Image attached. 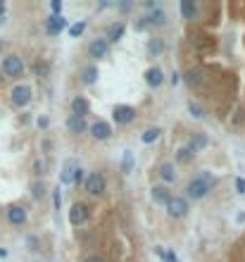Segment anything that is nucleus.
Instances as JSON below:
<instances>
[{
  "instance_id": "423d86ee",
  "label": "nucleus",
  "mask_w": 245,
  "mask_h": 262,
  "mask_svg": "<svg viewBox=\"0 0 245 262\" xmlns=\"http://www.w3.org/2000/svg\"><path fill=\"white\" fill-rule=\"evenodd\" d=\"M31 86H15L12 88V103L17 105V108H24V105H29L31 103Z\"/></svg>"
},
{
  "instance_id": "f257e3e1",
  "label": "nucleus",
  "mask_w": 245,
  "mask_h": 262,
  "mask_svg": "<svg viewBox=\"0 0 245 262\" xmlns=\"http://www.w3.org/2000/svg\"><path fill=\"white\" fill-rule=\"evenodd\" d=\"M209 188H212V176H209V174H203V176H195L188 186H186V196L193 198V200H200V198H205L209 193Z\"/></svg>"
},
{
  "instance_id": "39448f33",
  "label": "nucleus",
  "mask_w": 245,
  "mask_h": 262,
  "mask_svg": "<svg viewBox=\"0 0 245 262\" xmlns=\"http://www.w3.org/2000/svg\"><path fill=\"white\" fill-rule=\"evenodd\" d=\"M69 222L74 226H81L83 222H88V207L83 203H74L69 207Z\"/></svg>"
},
{
  "instance_id": "9d476101",
  "label": "nucleus",
  "mask_w": 245,
  "mask_h": 262,
  "mask_svg": "<svg viewBox=\"0 0 245 262\" xmlns=\"http://www.w3.org/2000/svg\"><path fill=\"white\" fill-rule=\"evenodd\" d=\"M91 136L98 138V141H105V138L112 136V127H110L107 122H95L93 127H91Z\"/></svg>"
},
{
  "instance_id": "a211bd4d",
  "label": "nucleus",
  "mask_w": 245,
  "mask_h": 262,
  "mask_svg": "<svg viewBox=\"0 0 245 262\" xmlns=\"http://www.w3.org/2000/svg\"><path fill=\"white\" fill-rule=\"evenodd\" d=\"M74 176H76V167L67 162V165L62 167V176H60V179H62V184H72V181H74Z\"/></svg>"
},
{
  "instance_id": "2f4dec72",
  "label": "nucleus",
  "mask_w": 245,
  "mask_h": 262,
  "mask_svg": "<svg viewBox=\"0 0 245 262\" xmlns=\"http://www.w3.org/2000/svg\"><path fill=\"white\" fill-rule=\"evenodd\" d=\"M81 262H105V260H102L100 255H88V258H83Z\"/></svg>"
},
{
  "instance_id": "f8f14e48",
  "label": "nucleus",
  "mask_w": 245,
  "mask_h": 262,
  "mask_svg": "<svg viewBox=\"0 0 245 262\" xmlns=\"http://www.w3.org/2000/svg\"><path fill=\"white\" fill-rule=\"evenodd\" d=\"M72 114L83 119V117L88 114V100H86V98H74V100H72Z\"/></svg>"
},
{
  "instance_id": "cd10ccee",
  "label": "nucleus",
  "mask_w": 245,
  "mask_h": 262,
  "mask_svg": "<svg viewBox=\"0 0 245 262\" xmlns=\"http://www.w3.org/2000/svg\"><path fill=\"white\" fill-rule=\"evenodd\" d=\"M188 110H190V114H193V117H198V119H200V117H205V112H203V108H200V105H195V103H190V105H188Z\"/></svg>"
},
{
  "instance_id": "6ab92c4d",
  "label": "nucleus",
  "mask_w": 245,
  "mask_h": 262,
  "mask_svg": "<svg viewBox=\"0 0 245 262\" xmlns=\"http://www.w3.org/2000/svg\"><path fill=\"white\" fill-rule=\"evenodd\" d=\"M122 34H124V26H122V24H112V26L107 29V38H105V41H107V43H110V41H119Z\"/></svg>"
},
{
  "instance_id": "f704fd0d",
  "label": "nucleus",
  "mask_w": 245,
  "mask_h": 262,
  "mask_svg": "<svg viewBox=\"0 0 245 262\" xmlns=\"http://www.w3.org/2000/svg\"><path fill=\"white\" fill-rule=\"evenodd\" d=\"M2 12H5V7H2V5H0V15H2Z\"/></svg>"
},
{
  "instance_id": "393cba45",
  "label": "nucleus",
  "mask_w": 245,
  "mask_h": 262,
  "mask_svg": "<svg viewBox=\"0 0 245 262\" xmlns=\"http://www.w3.org/2000/svg\"><path fill=\"white\" fill-rule=\"evenodd\" d=\"M83 29H86V22H76L74 26H69V36L72 38H79L83 34Z\"/></svg>"
},
{
  "instance_id": "5701e85b",
  "label": "nucleus",
  "mask_w": 245,
  "mask_h": 262,
  "mask_svg": "<svg viewBox=\"0 0 245 262\" xmlns=\"http://www.w3.org/2000/svg\"><path fill=\"white\" fill-rule=\"evenodd\" d=\"M160 133H162L160 129H148V131H143V133H141V141H143V143H152V141H157V138H160Z\"/></svg>"
},
{
  "instance_id": "4be33fe9",
  "label": "nucleus",
  "mask_w": 245,
  "mask_h": 262,
  "mask_svg": "<svg viewBox=\"0 0 245 262\" xmlns=\"http://www.w3.org/2000/svg\"><path fill=\"white\" fill-rule=\"evenodd\" d=\"M122 172H124V174L133 172V155H131V150H126V153H124V157H122Z\"/></svg>"
},
{
  "instance_id": "7c9ffc66",
  "label": "nucleus",
  "mask_w": 245,
  "mask_h": 262,
  "mask_svg": "<svg viewBox=\"0 0 245 262\" xmlns=\"http://www.w3.org/2000/svg\"><path fill=\"white\" fill-rule=\"evenodd\" d=\"M236 191H238V193H245V179H241V176L236 179Z\"/></svg>"
},
{
  "instance_id": "2eb2a0df",
  "label": "nucleus",
  "mask_w": 245,
  "mask_h": 262,
  "mask_svg": "<svg viewBox=\"0 0 245 262\" xmlns=\"http://www.w3.org/2000/svg\"><path fill=\"white\" fill-rule=\"evenodd\" d=\"M62 29H64V19L60 17V15L50 17V19H48V24H45V31H48V34H53V36H55V34H60Z\"/></svg>"
},
{
  "instance_id": "c85d7f7f",
  "label": "nucleus",
  "mask_w": 245,
  "mask_h": 262,
  "mask_svg": "<svg viewBox=\"0 0 245 262\" xmlns=\"http://www.w3.org/2000/svg\"><path fill=\"white\" fill-rule=\"evenodd\" d=\"M157 255H160L162 260H167V262H179V260H176V258H174V255L169 253V250H157Z\"/></svg>"
},
{
  "instance_id": "7ed1b4c3",
  "label": "nucleus",
  "mask_w": 245,
  "mask_h": 262,
  "mask_svg": "<svg viewBox=\"0 0 245 262\" xmlns=\"http://www.w3.org/2000/svg\"><path fill=\"white\" fill-rule=\"evenodd\" d=\"M2 72H5V76H21V72H24V62L19 60L17 55H7L5 60H2Z\"/></svg>"
},
{
  "instance_id": "412c9836",
  "label": "nucleus",
  "mask_w": 245,
  "mask_h": 262,
  "mask_svg": "<svg viewBox=\"0 0 245 262\" xmlns=\"http://www.w3.org/2000/svg\"><path fill=\"white\" fill-rule=\"evenodd\" d=\"M195 12H198V10H195V5H193L190 0H184V2H181V15H184L186 19H193L195 17Z\"/></svg>"
},
{
  "instance_id": "b1692460",
  "label": "nucleus",
  "mask_w": 245,
  "mask_h": 262,
  "mask_svg": "<svg viewBox=\"0 0 245 262\" xmlns=\"http://www.w3.org/2000/svg\"><path fill=\"white\" fill-rule=\"evenodd\" d=\"M81 79H83L86 84H95V79H98V69H95V67H86V69H83V74H81Z\"/></svg>"
},
{
  "instance_id": "aec40b11",
  "label": "nucleus",
  "mask_w": 245,
  "mask_h": 262,
  "mask_svg": "<svg viewBox=\"0 0 245 262\" xmlns=\"http://www.w3.org/2000/svg\"><path fill=\"white\" fill-rule=\"evenodd\" d=\"M193 157H195V153H193V150H190L188 146L179 148V153H176V160H179V162H184V165H186V162H190Z\"/></svg>"
},
{
  "instance_id": "ddd939ff",
  "label": "nucleus",
  "mask_w": 245,
  "mask_h": 262,
  "mask_svg": "<svg viewBox=\"0 0 245 262\" xmlns=\"http://www.w3.org/2000/svg\"><path fill=\"white\" fill-rule=\"evenodd\" d=\"M67 129L72 131V133H83V131H86V122H83L81 117L69 114V117H67Z\"/></svg>"
},
{
  "instance_id": "6e6552de",
  "label": "nucleus",
  "mask_w": 245,
  "mask_h": 262,
  "mask_svg": "<svg viewBox=\"0 0 245 262\" xmlns=\"http://www.w3.org/2000/svg\"><path fill=\"white\" fill-rule=\"evenodd\" d=\"M136 119V110L129 108V105H119V108H114V122H119V124H129Z\"/></svg>"
},
{
  "instance_id": "20e7f679",
  "label": "nucleus",
  "mask_w": 245,
  "mask_h": 262,
  "mask_svg": "<svg viewBox=\"0 0 245 262\" xmlns=\"http://www.w3.org/2000/svg\"><path fill=\"white\" fill-rule=\"evenodd\" d=\"M86 191L91 196H102L105 193V179H102L100 172H93V174L86 176Z\"/></svg>"
},
{
  "instance_id": "bb28decb",
  "label": "nucleus",
  "mask_w": 245,
  "mask_h": 262,
  "mask_svg": "<svg viewBox=\"0 0 245 262\" xmlns=\"http://www.w3.org/2000/svg\"><path fill=\"white\" fill-rule=\"evenodd\" d=\"M184 79H186V84L195 86V84H200V72H198V69H193V72H188V74L184 76Z\"/></svg>"
},
{
  "instance_id": "1a4fd4ad",
  "label": "nucleus",
  "mask_w": 245,
  "mask_h": 262,
  "mask_svg": "<svg viewBox=\"0 0 245 262\" xmlns=\"http://www.w3.org/2000/svg\"><path fill=\"white\" fill-rule=\"evenodd\" d=\"M7 222L10 224H24L26 222V210L24 207H19V205H10L7 207Z\"/></svg>"
},
{
  "instance_id": "dca6fc26",
  "label": "nucleus",
  "mask_w": 245,
  "mask_h": 262,
  "mask_svg": "<svg viewBox=\"0 0 245 262\" xmlns=\"http://www.w3.org/2000/svg\"><path fill=\"white\" fill-rule=\"evenodd\" d=\"M207 146V136H203V133H193L188 141V148L193 150V153H198V150H203Z\"/></svg>"
},
{
  "instance_id": "9b49d317",
  "label": "nucleus",
  "mask_w": 245,
  "mask_h": 262,
  "mask_svg": "<svg viewBox=\"0 0 245 262\" xmlns=\"http://www.w3.org/2000/svg\"><path fill=\"white\" fill-rule=\"evenodd\" d=\"M150 193H152V200H155L157 205H167L169 198H171V193H169V188L167 186H155Z\"/></svg>"
},
{
  "instance_id": "f03ea898",
  "label": "nucleus",
  "mask_w": 245,
  "mask_h": 262,
  "mask_svg": "<svg viewBox=\"0 0 245 262\" xmlns=\"http://www.w3.org/2000/svg\"><path fill=\"white\" fill-rule=\"evenodd\" d=\"M164 207H167L169 217H174V219H179V217H184V215L188 212V203H186V198H181V196H171L169 203Z\"/></svg>"
},
{
  "instance_id": "72a5a7b5",
  "label": "nucleus",
  "mask_w": 245,
  "mask_h": 262,
  "mask_svg": "<svg viewBox=\"0 0 245 262\" xmlns=\"http://www.w3.org/2000/svg\"><path fill=\"white\" fill-rule=\"evenodd\" d=\"M5 255H7V253H5V250H2V248H0V260H2V258H5Z\"/></svg>"
},
{
  "instance_id": "0eeeda50",
  "label": "nucleus",
  "mask_w": 245,
  "mask_h": 262,
  "mask_svg": "<svg viewBox=\"0 0 245 262\" xmlns=\"http://www.w3.org/2000/svg\"><path fill=\"white\" fill-rule=\"evenodd\" d=\"M107 48H110V43H107L105 38H95V41H91V43H88V55L100 60V57L107 55Z\"/></svg>"
},
{
  "instance_id": "f3484780",
  "label": "nucleus",
  "mask_w": 245,
  "mask_h": 262,
  "mask_svg": "<svg viewBox=\"0 0 245 262\" xmlns=\"http://www.w3.org/2000/svg\"><path fill=\"white\" fill-rule=\"evenodd\" d=\"M160 176H162L167 184H171V181L176 179V167H174L171 162H164V165L160 167Z\"/></svg>"
},
{
  "instance_id": "473e14b6",
  "label": "nucleus",
  "mask_w": 245,
  "mask_h": 262,
  "mask_svg": "<svg viewBox=\"0 0 245 262\" xmlns=\"http://www.w3.org/2000/svg\"><path fill=\"white\" fill-rule=\"evenodd\" d=\"M38 127H41V129H45V127H48V119H45V117H41V119H38Z\"/></svg>"
},
{
  "instance_id": "c756f323",
  "label": "nucleus",
  "mask_w": 245,
  "mask_h": 262,
  "mask_svg": "<svg viewBox=\"0 0 245 262\" xmlns=\"http://www.w3.org/2000/svg\"><path fill=\"white\" fill-rule=\"evenodd\" d=\"M31 191H34V198H43V191H45V188H43V184H34Z\"/></svg>"
},
{
  "instance_id": "a878e982",
  "label": "nucleus",
  "mask_w": 245,
  "mask_h": 262,
  "mask_svg": "<svg viewBox=\"0 0 245 262\" xmlns=\"http://www.w3.org/2000/svg\"><path fill=\"white\" fill-rule=\"evenodd\" d=\"M148 22L145 24H164L167 22V17H164V12H152L150 17H145Z\"/></svg>"
},
{
  "instance_id": "4468645a",
  "label": "nucleus",
  "mask_w": 245,
  "mask_h": 262,
  "mask_svg": "<svg viewBox=\"0 0 245 262\" xmlns=\"http://www.w3.org/2000/svg\"><path fill=\"white\" fill-rule=\"evenodd\" d=\"M145 81L150 84L152 88H157L162 81H164V74H162V69H157V67H152V69H148L145 72Z\"/></svg>"
}]
</instances>
